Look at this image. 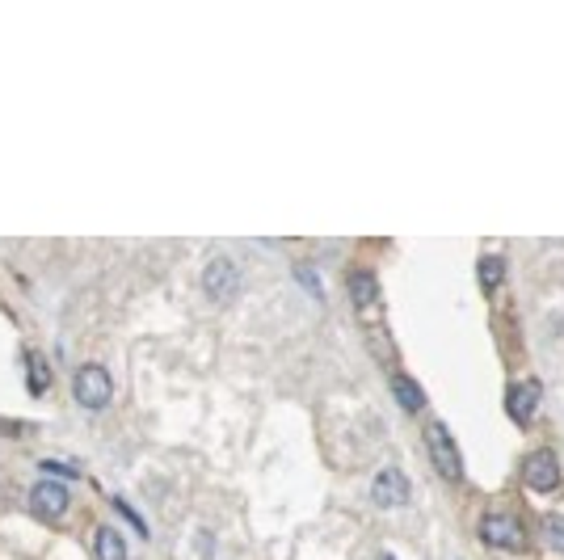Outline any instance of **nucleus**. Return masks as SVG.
I'll list each match as a JSON object with an SVG mask.
<instances>
[{
  "label": "nucleus",
  "mask_w": 564,
  "mask_h": 560,
  "mask_svg": "<svg viewBox=\"0 0 564 560\" xmlns=\"http://www.w3.org/2000/svg\"><path fill=\"white\" fill-rule=\"evenodd\" d=\"M522 480H527V489H535V493H552V489L560 485V460H556L548 447L531 451L527 460H522Z\"/></svg>",
  "instance_id": "6"
},
{
  "label": "nucleus",
  "mask_w": 564,
  "mask_h": 560,
  "mask_svg": "<svg viewBox=\"0 0 564 560\" xmlns=\"http://www.w3.org/2000/svg\"><path fill=\"white\" fill-rule=\"evenodd\" d=\"M93 552H98V560H127L123 531H114V527H98V536H93Z\"/></svg>",
  "instance_id": "11"
},
{
  "label": "nucleus",
  "mask_w": 564,
  "mask_h": 560,
  "mask_svg": "<svg viewBox=\"0 0 564 560\" xmlns=\"http://www.w3.org/2000/svg\"><path fill=\"white\" fill-rule=\"evenodd\" d=\"M25 363H30V392H34V396H38V392L47 388L51 371H47V363H42V354H34V350L25 354Z\"/></svg>",
  "instance_id": "14"
},
{
  "label": "nucleus",
  "mask_w": 564,
  "mask_h": 560,
  "mask_svg": "<svg viewBox=\"0 0 564 560\" xmlns=\"http://www.w3.org/2000/svg\"><path fill=\"white\" fill-rule=\"evenodd\" d=\"M345 287H350V304H354L358 320L375 325V320H380V312H383V291H380L375 270L354 266V270H350V279H345Z\"/></svg>",
  "instance_id": "1"
},
{
  "label": "nucleus",
  "mask_w": 564,
  "mask_h": 560,
  "mask_svg": "<svg viewBox=\"0 0 564 560\" xmlns=\"http://www.w3.org/2000/svg\"><path fill=\"white\" fill-rule=\"evenodd\" d=\"M540 379H518V384H510V392H505V413H510V422H518V426H531L535 422V409H540Z\"/></svg>",
  "instance_id": "8"
},
{
  "label": "nucleus",
  "mask_w": 564,
  "mask_h": 560,
  "mask_svg": "<svg viewBox=\"0 0 564 560\" xmlns=\"http://www.w3.org/2000/svg\"><path fill=\"white\" fill-rule=\"evenodd\" d=\"M480 539H484L489 548H522L527 531H522V523H518L514 514L489 510L484 518H480Z\"/></svg>",
  "instance_id": "5"
},
{
  "label": "nucleus",
  "mask_w": 564,
  "mask_h": 560,
  "mask_svg": "<svg viewBox=\"0 0 564 560\" xmlns=\"http://www.w3.org/2000/svg\"><path fill=\"white\" fill-rule=\"evenodd\" d=\"M409 476L400 472V468H383V472H375V480H371V498H375V506H383V510H400V506H409Z\"/></svg>",
  "instance_id": "7"
},
{
  "label": "nucleus",
  "mask_w": 564,
  "mask_h": 560,
  "mask_svg": "<svg viewBox=\"0 0 564 560\" xmlns=\"http://www.w3.org/2000/svg\"><path fill=\"white\" fill-rule=\"evenodd\" d=\"M543 544L552 552H564V514H548L543 518Z\"/></svg>",
  "instance_id": "13"
},
{
  "label": "nucleus",
  "mask_w": 564,
  "mask_h": 560,
  "mask_svg": "<svg viewBox=\"0 0 564 560\" xmlns=\"http://www.w3.org/2000/svg\"><path fill=\"white\" fill-rule=\"evenodd\" d=\"M30 506H34V514H42V518H63L68 506H72V498H68V489H63L60 480H38V485L30 489Z\"/></svg>",
  "instance_id": "9"
},
{
  "label": "nucleus",
  "mask_w": 564,
  "mask_h": 560,
  "mask_svg": "<svg viewBox=\"0 0 564 560\" xmlns=\"http://www.w3.org/2000/svg\"><path fill=\"white\" fill-rule=\"evenodd\" d=\"M426 451H429V460H434V468H438V476H446V480H459V476H464L459 447H455L451 430L442 426V422H429L426 426Z\"/></svg>",
  "instance_id": "3"
},
{
  "label": "nucleus",
  "mask_w": 564,
  "mask_h": 560,
  "mask_svg": "<svg viewBox=\"0 0 564 560\" xmlns=\"http://www.w3.org/2000/svg\"><path fill=\"white\" fill-rule=\"evenodd\" d=\"M380 560H392V556H380Z\"/></svg>",
  "instance_id": "18"
},
{
  "label": "nucleus",
  "mask_w": 564,
  "mask_h": 560,
  "mask_svg": "<svg viewBox=\"0 0 564 560\" xmlns=\"http://www.w3.org/2000/svg\"><path fill=\"white\" fill-rule=\"evenodd\" d=\"M392 396H396L400 409H409V413L426 409V388H421L413 375H405V371H396V375H392Z\"/></svg>",
  "instance_id": "10"
},
{
  "label": "nucleus",
  "mask_w": 564,
  "mask_h": 560,
  "mask_svg": "<svg viewBox=\"0 0 564 560\" xmlns=\"http://www.w3.org/2000/svg\"><path fill=\"white\" fill-rule=\"evenodd\" d=\"M202 291L215 299V304H228L236 291H240V270H236L232 257H211L207 270H202Z\"/></svg>",
  "instance_id": "4"
},
{
  "label": "nucleus",
  "mask_w": 564,
  "mask_h": 560,
  "mask_svg": "<svg viewBox=\"0 0 564 560\" xmlns=\"http://www.w3.org/2000/svg\"><path fill=\"white\" fill-rule=\"evenodd\" d=\"M476 274H480V287H484V291H493V287H497V282L505 279V261L497 253H489V257H480V266H476Z\"/></svg>",
  "instance_id": "12"
},
{
  "label": "nucleus",
  "mask_w": 564,
  "mask_h": 560,
  "mask_svg": "<svg viewBox=\"0 0 564 560\" xmlns=\"http://www.w3.org/2000/svg\"><path fill=\"white\" fill-rule=\"evenodd\" d=\"M42 472H55V476H80V472H72L68 463H55V460H47V463H42Z\"/></svg>",
  "instance_id": "17"
},
{
  "label": "nucleus",
  "mask_w": 564,
  "mask_h": 560,
  "mask_svg": "<svg viewBox=\"0 0 564 560\" xmlns=\"http://www.w3.org/2000/svg\"><path fill=\"white\" fill-rule=\"evenodd\" d=\"M72 392H76V401L85 404V409L98 413V409H106V404L114 401V379L101 363H85L72 375Z\"/></svg>",
  "instance_id": "2"
},
{
  "label": "nucleus",
  "mask_w": 564,
  "mask_h": 560,
  "mask_svg": "<svg viewBox=\"0 0 564 560\" xmlns=\"http://www.w3.org/2000/svg\"><path fill=\"white\" fill-rule=\"evenodd\" d=\"M295 279L304 282V287H307V291H312V295H316V299H320V295H324V287H320V274H316V270H312V266H307V261H299V266H295Z\"/></svg>",
  "instance_id": "15"
},
{
  "label": "nucleus",
  "mask_w": 564,
  "mask_h": 560,
  "mask_svg": "<svg viewBox=\"0 0 564 560\" xmlns=\"http://www.w3.org/2000/svg\"><path fill=\"white\" fill-rule=\"evenodd\" d=\"M114 506H118V514H123L127 523L136 527L139 536H147V523H144V518H139V514H136V510H131V506H127V501H123V498H114Z\"/></svg>",
  "instance_id": "16"
}]
</instances>
